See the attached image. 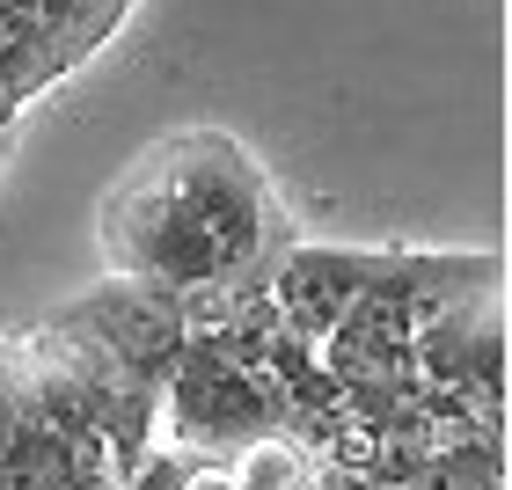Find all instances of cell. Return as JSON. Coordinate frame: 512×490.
I'll return each instance as SVG.
<instances>
[{
    "label": "cell",
    "mask_w": 512,
    "mask_h": 490,
    "mask_svg": "<svg viewBox=\"0 0 512 490\" xmlns=\"http://www.w3.org/2000/svg\"><path fill=\"white\" fill-rule=\"evenodd\" d=\"M96 242L110 271L154 278V286H220V278L264 271L286 256V213L271 176L213 125L161 132L147 154L103 191Z\"/></svg>",
    "instance_id": "cell-1"
},
{
    "label": "cell",
    "mask_w": 512,
    "mask_h": 490,
    "mask_svg": "<svg viewBox=\"0 0 512 490\" xmlns=\"http://www.w3.org/2000/svg\"><path fill=\"white\" fill-rule=\"evenodd\" d=\"M161 417L176 425L183 454L227 461L235 447L271 432V395L249 366H235V352L220 337H183V359L161 381Z\"/></svg>",
    "instance_id": "cell-2"
},
{
    "label": "cell",
    "mask_w": 512,
    "mask_h": 490,
    "mask_svg": "<svg viewBox=\"0 0 512 490\" xmlns=\"http://www.w3.org/2000/svg\"><path fill=\"white\" fill-rule=\"evenodd\" d=\"M59 315L74 322V330H88L132 381H147L154 395H161V381H169L176 359H183V308H176L169 286H154V278L110 271L103 286H88L81 300H66Z\"/></svg>",
    "instance_id": "cell-3"
},
{
    "label": "cell",
    "mask_w": 512,
    "mask_h": 490,
    "mask_svg": "<svg viewBox=\"0 0 512 490\" xmlns=\"http://www.w3.org/2000/svg\"><path fill=\"white\" fill-rule=\"evenodd\" d=\"M374 286V249H322V242H286V256L271 264V300H278V330L300 344H322L337 330V315Z\"/></svg>",
    "instance_id": "cell-4"
},
{
    "label": "cell",
    "mask_w": 512,
    "mask_h": 490,
    "mask_svg": "<svg viewBox=\"0 0 512 490\" xmlns=\"http://www.w3.org/2000/svg\"><path fill=\"white\" fill-rule=\"evenodd\" d=\"M220 469H227V483H235V490H315V461L300 454L293 439H278V432L235 447Z\"/></svg>",
    "instance_id": "cell-5"
}]
</instances>
